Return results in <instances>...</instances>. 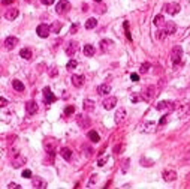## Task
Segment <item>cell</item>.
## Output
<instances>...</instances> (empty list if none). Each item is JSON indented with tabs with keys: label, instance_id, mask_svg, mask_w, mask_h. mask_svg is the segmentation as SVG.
<instances>
[{
	"label": "cell",
	"instance_id": "cell-1",
	"mask_svg": "<svg viewBox=\"0 0 190 189\" xmlns=\"http://www.w3.org/2000/svg\"><path fill=\"white\" fill-rule=\"evenodd\" d=\"M71 9V3L68 0H59L57 2V6H55V12L59 15H65L66 12H69Z\"/></svg>",
	"mask_w": 190,
	"mask_h": 189
},
{
	"label": "cell",
	"instance_id": "cell-2",
	"mask_svg": "<svg viewBox=\"0 0 190 189\" xmlns=\"http://www.w3.org/2000/svg\"><path fill=\"white\" fill-rule=\"evenodd\" d=\"M181 56H183V48H181L180 45L174 47L172 51H171V60L175 63V66H177V63L181 62Z\"/></svg>",
	"mask_w": 190,
	"mask_h": 189
},
{
	"label": "cell",
	"instance_id": "cell-3",
	"mask_svg": "<svg viewBox=\"0 0 190 189\" xmlns=\"http://www.w3.org/2000/svg\"><path fill=\"white\" fill-rule=\"evenodd\" d=\"M157 110L159 111H163V113H171L175 110V104L174 102H169V101H162L157 104Z\"/></svg>",
	"mask_w": 190,
	"mask_h": 189
},
{
	"label": "cell",
	"instance_id": "cell-4",
	"mask_svg": "<svg viewBox=\"0 0 190 189\" xmlns=\"http://www.w3.org/2000/svg\"><path fill=\"white\" fill-rule=\"evenodd\" d=\"M43 147H45V152L49 153V155H54L55 152V147H57V141L54 138H46L43 141Z\"/></svg>",
	"mask_w": 190,
	"mask_h": 189
},
{
	"label": "cell",
	"instance_id": "cell-5",
	"mask_svg": "<svg viewBox=\"0 0 190 189\" xmlns=\"http://www.w3.org/2000/svg\"><path fill=\"white\" fill-rule=\"evenodd\" d=\"M36 33L40 38H48L49 33H51V26H48V24H39L38 29H36Z\"/></svg>",
	"mask_w": 190,
	"mask_h": 189
},
{
	"label": "cell",
	"instance_id": "cell-6",
	"mask_svg": "<svg viewBox=\"0 0 190 189\" xmlns=\"http://www.w3.org/2000/svg\"><path fill=\"white\" fill-rule=\"evenodd\" d=\"M55 99H57V98L52 95L51 89H49V87H45V89H43V102H45L46 105H49V104H52Z\"/></svg>",
	"mask_w": 190,
	"mask_h": 189
},
{
	"label": "cell",
	"instance_id": "cell-7",
	"mask_svg": "<svg viewBox=\"0 0 190 189\" xmlns=\"http://www.w3.org/2000/svg\"><path fill=\"white\" fill-rule=\"evenodd\" d=\"M102 105H103L105 110H112L115 105H117V98H115V96H108V98H105L103 102H102Z\"/></svg>",
	"mask_w": 190,
	"mask_h": 189
},
{
	"label": "cell",
	"instance_id": "cell-8",
	"mask_svg": "<svg viewBox=\"0 0 190 189\" xmlns=\"http://www.w3.org/2000/svg\"><path fill=\"white\" fill-rule=\"evenodd\" d=\"M141 95H142L144 101H151L153 98L156 96V92H154V87H151V86L145 87V89H144V92H142Z\"/></svg>",
	"mask_w": 190,
	"mask_h": 189
},
{
	"label": "cell",
	"instance_id": "cell-9",
	"mask_svg": "<svg viewBox=\"0 0 190 189\" xmlns=\"http://www.w3.org/2000/svg\"><path fill=\"white\" fill-rule=\"evenodd\" d=\"M162 177H163L165 182H174V180L177 179V173H175L174 170H165V171L162 173Z\"/></svg>",
	"mask_w": 190,
	"mask_h": 189
},
{
	"label": "cell",
	"instance_id": "cell-10",
	"mask_svg": "<svg viewBox=\"0 0 190 189\" xmlns=\"http://www.w3.org/2000/svg\"><path fill=\"white\" fill-rule=\"evenodd\" d=\"M32 186L35 189H45L46 188V182L42 177H33L32 180Z\"/></svg>",
	"mask_w": 190,
	"mask_h": 189
},
{
	"label": "cell",
	"instance_id": "cell-11",
	"mask_svg": "<svg viewBox=\"0 0 190 189\" xmlns=\"http://www.w3.org/2000/svg\"><path fill=\"white\" fill-rule=\"evenodd\" d=\"M165 9H166V12H168L169 15H175V14H178V12H180V9H181V8H180V5H178V3H168Z\"/></svg>",
	"mask_w": 190,
	"mask_h": 189
},
{
	"label": "cell",
	"instance_id": "cell-12",
	"mask_svg": "<svg viewBox=\"0 0 190 189\" xmlns=\"http://www.w3.org/2000/svg\"><path fill=\"white\" fill-rule=\"evenodd\" d=\"M17 45H18V39L15 38V36H8V38L5 39V47L8 50H14Z\"/></svg>",
	"mask_w": 190,
	"mask_h": 189
},
{
	"label": "cell",
	"instance_id": "cell-13",
	"mask_svg": "<svg viewBox=\"0 0 190 189\" xmlns=\"http://www.w3.org/2000/svg\"><path fill=\"white\" fill-rule=\"evenodd\" d=\"M24 164H26V158H24V156L17 155V156L12 158V167H14V168H20V167L24 165Z\"/></svg>",
	"mask_w": 190,
	"mask_h": 189
},
{
	"label": "cell",
	"instance_id": "cell-14",
	"mask_svg": "<svg viewBox=\"0 0 190 189\" xmlns=\"http://www.w3.org/2000/svg\"><path fill=\"white\" fill-rule=\"evenodd\" d=\"M124 119H126V110H124V108H118L117 113H115V116H114L115 123H117V125H118V123H123Z\"/></svg>",
	"mask_w": 190,
	"mask_h": 189
},
{
	"label": "cell",
	"instance_id": "cell-15",
	"mask_svg": "<svg viewBox=\"0 0 190 189\" xmlns=\"http://www.w3.org/2000/svg\"><path fill=\"white\" fill-rule=\"evenodd\" d=\"M163 30H165V33H166V35H172V33H175V30H177V26H175V23H172V21H168V23H165V26H163Z\"/></svg>",
	"mask_w": 190,
	"mask_h": 189
},
{
	"label": "cell",
	"instance_id": "cell-16",
	"mask_svg": "<svg viewBox=\"0 0 190 189\" xmlns=\"http://www.w3.org/2000/svg\"><path fill=\"white\" fill-rule=\"evenodd\" d=\"M18 9L17 8H11L9 11H6V14H5V18L6 20H9V21H12V20H15L17 17H18Z\"/></svg>",
	"mask_w": 190,
	"mask_h": 189
},
{
	"label": "cell",
	"instance_id": "cell-17",
	"mask_svg": "<svg viewBox=\"0 0 190 189\" xmlns=\"http://www.w3.org/2000/svg\"><path fill=\"white\" fill-rule=\"evenodd\" d=\"M76 122H78V125L81 126V128H88L90 126V119L87 117V116H78L76 117Z\"/></svg>",
	"mask_w": 190,
	"mask_h": 189
},
{
	"label": "cell",
	"instance_id": "cell-18",
	"mask_svg": "<svg viewBox=\"0 0 190 189\" xmlns=\"http://www.w3.org/2000/svg\"><path fill=\"white\" fill-rule=\"evenodd\" d=\"M26 110H27V113L30 114H36L38 113V104L35 102V101H29L27 102V105H26Z\"/></svg>",
	"mask_w": 190,
	"mask_h": 189
},
{
	"label": "cell",
	"instance_id": "cell-19",
	"mask_svg": "<svg viewBox=\"0 0 190 189\" xmlns=\"http://www.w3.org/2000/svg\"><path fill=\"white\" fill-rule=\"evenodd\" d=\"M76 50H78V42H69V45L66 47V54L69 57H72L76 53Z\"/></svg>",
	"mask_w": 190,
	"mask_h": 189
},
{
	"label": "cell",
	"instance_id": "cell-20",
	"mask_svg": "<svg viewBox=\"0 0 190 189\" xmlns=\"http://www.w3.org/2000/svg\"><path fill=\"white\" fill-rule=\"evenodd\" d=\"M84 81H85L84 75H72V84L75 87H81L84 84Z\"/></svg>",
	"mask_w": 190,
	"mask_h": 189
},
{
	"label": "cell",
	"instance_id": "cell-21",
	"mask_svg": "<svg viewBox=\"0 0 190 189\" xmlns=\"http://www.w3.org/2000/svg\"><path fill=\"white\" fill-rule=\"evenodd\" d=\"M94 53H96V50H94V47H93V45H90V44L84 45V54H85L87 57H93V56H94Z\"/></svg>",
	"mask_w": 190,
	"mask_h": 189
},
{
	"label": "cell",
	"instance_id": "cell-22",
	"mask_svg": "<svg viewBox=\"0 0 190 189\" xmlns=\"http://www.w3.org/2000/svg\"><path fill=\"white\" fill-rule=\"evenodd\" d=\"M109 92H111V87H109L108 84H100V86L97 87V93H99V95H102V96L108 95Z\"/></svg>",
	"mask_w": 190,
	"mask_h": 189
},
{
	"label": "cell",
	"instance_id": "cell-23",
	"mask_svg": "<svg viewBox=\"0 0 190 189\" xmlns=\"http://www.w3.org/2000/svg\"><path fill=\"white\" fill-rule=\"evenodd\" d=\"M93 110H94V101H91V99H85V101H84V111L91 113Z\"/></svg>",
	"mask_w": 190,
	"mask_h": 189
},
{
	"label": "cell",
	"instance_id": "cell-24",
	"mask_svg": "<svg viewBox=\"0 0 190 189\" xmlns=\"http://www.w3.org/2000/svg\"><path fill=\"white\" fill-rule=\"evenodd\" d=\"M60 155L63 156V159L71 161V158H72V150H71L69 147H63V149L60 150Z\"/></svg>",
	"mask_w": 190,
	"mask_h": 189
},
{
	"label": "cell",
	"instance_id": "cell-25",
	"mask_svg": "<svg viewBox=\"0 0 190 189\" xmlns=\"http://www.w3.org/2000/svg\"><path fill=\"white\" fill-rule=\"evenodd\" d=\"M153 23H154L156 27H162V26H165V18H163V15H156L154 20H153Z\"/></svg>",
	"mask_w": 190,
	"mask_h": 189
},
{
	"label": "cell",
	"instance_id": "cell-26",
	"mask_svg": "<svg viewBox=\"0 0 190 189\" xmlns=\"http://www.w3.org/2000/svg\"><path fill=\"white\" fill-rule=\"evenodd\" d=\"M96 26H97V20H96V18H88V20L85 21V29H88V30L94 29Z\"/></svg>",
	"mask_w": 190,
	"mask_h": 189
},
{
	"label": "cell",
	"instance_id": "cell-27",
	"mask_svg": "<svg viewBox=\"0 0 190 189\" xmlns=\"http://www.w3.org/2000/svg\"><path fill=\"white\" fill-rule=\"evenodd\" d=\"M12 87H14L17 92H24V84H23L20 80H14V81H12Z\"/></svg>",
	"mask_w": 190,
	"mask_h": 189
},
{
	"label": "cell",
	"instance_id": "cell-28",
	"mask_svg": "<svg viewBox=\"0 0 190 189\" xmlns=\"http://www.w3.org/2000/svg\"><path fill=\"white\" fill-rule=\"evenodd\" d=\"M88 140H90L91 143H99L100 137H99V134H97L96 131H90V132H88Z\"/></svg>",
	"mask_w": 190,
	"mask_h": 189
},
{
	"label": "cell",
	"instance_id": "cell-29",
	"mask_svg": "<svg viewBox=\"0 0 190 189\" xmlns=\"http://www.w3.org/2000/svg\"><path fill=\"white\" fill-rule=\"evenodd\" d=\"M20 56H21L23 59L29 60V59H32V51H30L29 48H23V50L20 51Z\"/></svg>",
	"mask_w": 190,
	"mask_h": 189
},
{
	"label": "cell",
	"instance_id": "cell-30",
	"mask_svg": "<svg viewBox=\"0 0 190 189\" xmlns=\"http://www.w3.org/2000/svg\"><path fill=\"white\" fill-rule=\"evenodd\" d=\"M111 45H112V42H111V41H108V39L100 41V48H102V51H108Z\"/></svg>",
	"mask_w": 190,
	"mask_h": 189
},
{
	"label": "cell",
	"instance_id": "cell-31",
	"mask_svg": "<svg viewBox=\"0 0 190 189\" xmlns=\"http://www.w3.org/2000/svg\"><path fill=\"white\" fill-rule=\"evenodd\" d=\"M62 26H63V24H62L60 21H55V23L51 26V32H54V33H59V32L62 30Z\"/></svg>",
	"mask_w": 190,
	"mask_h": 189
},
{
	"label": "cell",
	"instance_id": "cell-32",
	"mask_svg": "<svg viewBox=\"0 0 190 189\" xmlns=\"http://www.w3.org/2000/svg\"><path fill=\"white\" fill-rule=\"evenodd\" d=\"M144 98H142V95L141 93H133L132 96H130V101L133 102V104H136V102H139V101H142Z\"/></svg>",
	"mask_w": 190,
	"mask_h": 189
},
{
	"label": "cell",
	"instance_id": "cell-33",
	"mask_svg": "<svg viewBox=\"0 0 190 189\" xmlns=\"http://www.w3.org/2000/svg\"><path fill=\"white\" fill-rule=\"evenodd\" d=\"M150 63L148 62H145V63H142L141 65V68H139V71H141V74H145V72H148V69H150Z\"/></svg>",
	"mask_w": 190,
	"mask_h": 189
},
{
	"label": "cell",
	"instance_id": "cell-34",
	"mask_svg": "<svg viewBox=\"0 0 190 189\" xmlns=\"http://www.w3.org/2000/svg\"><path fill=\"white\" fill-rule=\"evenodd\" d=\"M76 66H78V62L76 60H69V63H68L66 68H68V71H74Z\"/></svg>",
	"mask_w": 190,
	"mask_h": 189
},
{
	"label": "cell",
	"instance_id": "cell-35",
	"mask_svg": "<svg viewBox=\"0 0 190 189\" xmlns=\"http://www.w3.org/2000/svg\"><path fill=\"white\" fill-rule=\"evenodd\" d=\"M74 113H75V107L71 105V107H66L65 108V116H72Z\"/></svg>",
	"mask_w": 190,
	"mask_h": 189
},
{
	"label": "cell",
	"instance_id": "cell-36",
	"mask_svg": "<svg viewBox=\"0 0 190 189\" xmlns=\"http://www.w3.org/2000/svg\"><path fill=\"white\" fill-rule=\"evenodd\" d=\"M124 30H126V38L129 41H132V36H130V32H129V23L124 21Z\"/></svg>",
	"mask_w": 190,
	"mask_h": 189
},
{
	"label": "cell",
	"instance_id": "cell-37",
	"mask_svg": "<svg viewBox=\"0 0 190 189\" xmlns=\"http://www.w3.org/2000/svg\"><path fill=\"white\" fill-rule=\"evenodd\" d=\"M153 129H154V123H153V122H147V123H145V131L150 132Z\"/></svg>",
	"mask_w": 190,
	"mask_h": 189
},
{
	"label": "cell",
	"instance_id": "cell-38",
	"mask_svg": "<svg viewBox=\"0 0 190 189\" xmlns=\"http://www.w3.org/2000/svg\"><path fill=\"white\" fill-rule=\"evenodd\" d=\"M23 177L30 179V177H32V171H30V170H24V171H23Z\"/></svg>",
	"mask_w": 190,
	"mask_h": 189
},
{
	"label": "cell",
	"instance_id": "cell-39",
	"mask_svg": "<svg viewBox=\"0 0 190 189\" xmlns=\"http://www.w3.org/2000/svg\"><path fill=\"white\" fill-rule=\"evenodd\" d=\"M96 182H97V176H96V174H93V176H91V179H90V182H88V186L94 185Z\"/></svg>",
	"mask_w": 190,
	"mask_h": 189
},
{
	"label": "cell",
	"instance_id": "cell-40",
	"mask_svg": "<svg viewBox=\"0 0 190 189\" xmlns=\"http://www.w3.org/2000/svg\"><path fill=\"white\" fill-rule=\"evenodd\" d=\"M130 164V161L129 159H126V161H123V173H126L127 171V165Z\"/></svg>",
	"mask_w": 190,
	"mask_h": 189
},
{
	"label": "cell",
	"instance_id": "cell-41",
	"mask_svg": "<svg viewBox=\"0 0 190 189\" xmlns=\"http://www.w3.org/2000/svg\"><path fill=\"white\" fill-rule=\"evenodd\" d=\"M8 188H9V189H23L20 185H17V183H9V185H8Z\"/></svg>",
	"mask_w": 190,
	"mask_h": 189
},
{
	"label": "cell",
	"instance_id": "cell-42",
	"mask_svg": "<svg viewBox=\"0 0 190 189\" xmlns=\"http://www.w3.org/2000/svg\"><path fill=\"white\" fill-rule=\"evenodd\" d=\"M157 38H159V39H163V38H166V33H165V30H160V32L157 33Z\"/></svg>",
	"mask_w": 190,
	"mask_h": 189
},
{
	"label": "cell",
	"instance_id": "cell-43",
	"mask_svg": "<svg viewBox=\"0 0 190 189\" xmlns=\"http://www.w3.org/2000/svg\"><path fill=\"white\" fill-rule=\"evenodd\" d=\"M57 74H59L57 68H51V71H49V75H51V77H55Z\"/></svg>",
	"mask_w": 190,
	"mask_h": 189
},
{
	"label": "cell",
	"instance_id": "cell-44",
	"mask_svg": "<svg viewBox=\"0 0 190 189\" xmlns=\"http://www.w3.org/2000/svg\"><path fill=\"white\" fill-rule=\"evenodd\" d=\"M105 162H106V158H100V159L97 161V165H99V167H103Z\"/></svg>",
	"mask_w": 190,
	"mask_h": 189
},
{
	"label": "cell",
	"instance_id": "cell-45",
	"mask_svg": "<svg viewBox=\"0 0 190 189\" xmlns=\"http://www.w3.org/2000/svg\"><path fill=\"white\" fill-rule=\"evenodd\" d=\"M78 27H79L78 24H72V27H71V33H76V32H78Z\"/></svg>",
	"mask_w": 190,
	"mask_h": 189
},
{
	"label": "cell",
	"instance_id": "cell-46",
	"mask_svg": "<svg viewBox=\"0 0 190 189\" xmlns=\"http://www.w3.org/2000/svg\"><path fill=\"white\" fill-rule=\"evenodd\" d=\"M8 105V101L5 98H0V107H6Z\"/></svg>",
	"mask_w": 190,
	"mask_h": 189
},
{
	"label": "cell",
	"instance_id": "cell-47",
	"mask_svg": "<svg viewBox=\"0 0 190 189\" xmlns=\"http://www.w3.org/2000/svg\"><path fill=\"white\" fill-rule=\"evenodd\" d=\"M141 162H142V164H145L144 167H151V165H153V162H151V161H145V159H142Z\"/></svg>",
	"mask_w": 190,
	"mask_h": 189
},
{
	"label": "cell",
	"instance_id": "cell-48",
	"mask_svg": "<svg viewBox=\"0 0 190 189\" xmlns=\"http://www.w3.org/2000/svg\"><path fill=\"white\" fill-rule=\"evenodd\" d=\"M43 5H46V6H49V5H52L54 3V0H40Z\"/></svg>",
	"mask_w": 190,
	"mask_h": 189
},
{
	"label": "cell",
	"instance_id": "cell-49",
	"mask_svg": "<svg viewBox=\"0 0 190 189\" xmlns=\"http://www.w3.org/2000/svg\"><path fill=\"white\" fill-rule=\"evenodd\" d=\"M130 78H132V81H138L139 80V75L138 74H130Z\"/></svg>",
	"mask_w": 190,
	"mask_h": 189
},
{
	"label": "cell",
	"instance_id": "cell-50",
	"mask_svg": "<svg viewBox=\"0 0 190 189\" xmlns=\"http://www.w3.org/2000/svg\"><path fill=\"white\" fill-rule=\"evenodd\" d=\"M123 150V146H115L114 147V153H118V152Z\"/></svg>",
	"mask_w": 190,
	"mask_h": 189
},
{
	"label": "cell",
	"instance_id": "cell-51",
	"mask_svg": "<svg viewBox=\"0 0 190 189\" xmlns=\"http://www.w3.org/2000/svg\"><path fill=\"white\" fill-rule=\"evenodd\" d=\"M166 122H168V117H166V116H165V117H162V119H160V125H165V123H166Z\"/></svg>",
	"mask_w": 190,
	"mask_h": 189
},
{
	"label": "cell",
	"instance_id": "cell-52",
	"mask_svg": "<svg viewBox=\"0 0 190 189\" xmlns=\"http://www.w3.org/2000/svg\"><path fill=\"white\" fill-rule=\"evenodd\" d=\"M14 0H3V5H9V3H12Z\"/></svg>",
	"mask_w": 190,
	"mask_h": 189
},
{
	"label": "cell",
	"instance_id": "cell-53",
	"mask_svg": "<svg viewBox=\"0 0 190 189\" xmlns=\"http://www.w3.org/2000/svg\"><path fill=\"white\" fill-rule=\"evenodd\" d=\"M94 2H97V3H100V2H102V0H94Z\"/></svg>",
	"mask_w": 190,
	"mask_h": 189
}]
</instances>
